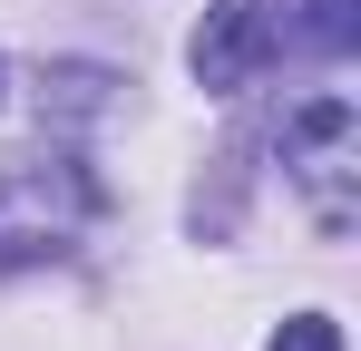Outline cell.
<instances>
[{
	"label": "cell",
	"instance_id": "1",
	"mask_svg": "<svg viewBox=\"0 0 361 351\" xmlns=\"http://www.w3.org/2000/svg\"><path fill=\"white\" fill-rule=\"evenodd\" d=\"M88 225H98V176L78 156H20L0 176V273L59 264Z\"/></svg>",
	"mask_w": 361,
	"mask_h": 351
},
{
	"label": "cell",
	"instance_id": "2",
	"mask_svg": "<svg viewBox=\"0 0 361 351\" xmlns=\"http://www.w3.org/2000/svg\"><path fill=\"white\" fill-rule=\"evenodd\" d=\"M274 58H283V0H215L205 30H195V49H185V68H195V88L235 98Z\"/></svg>",
	"mask_w": 361,
	"mask_h": 351
},
{
	"label": "cell",
	"instance_id": "3",
	"mask_svg": "<svg viewBox=\"0 0 361 351\" xmlns=\"http://www.w3.org/2000/svg\"><path fill=\"white\" fill-rule=\"evenodd\" d=\"M283 166H293V185L312 195L322 234L352 225V98H312V108L283 127Z\"/></svg>",
	"mask_w": 361,
	"mask_h": 351
},
{
	"label": "cell",
	"instance_id": "4",
	"mask_svg": "<svg viewBox=\"0 0 361 351\" xmlns=\"http://www.w3.org/2000/svg\"><path fill=\"white\" fill-rule=\"evenodd\" d=\"M39 88H49V108H59V117H98L118 78H108V68H39Z\"/></svg>",
	"mask_w": 361,
	"mask_h": 351
},
{
	"label": "cell",
	"instance_id": "5",
	"mask_svg": "<svg viewBox=\"0 0 361 351\" xmlns=\"http://www.w3.org/2000/svg\"><path fill=\"white\" fill-rule=\"evenodd\" d=\"M274 351H342V322H332V312H293V322L274 332Z\"/></svg>",
	"mask_w": 361,
	"mask_h": 351
},
{
	"label": "cell",
	"instance_id": "6",
	"mask_svg": "<svg viewBox=\"0 0 361 351\" xmlns=\"http://www.w3.org/2000/svg\"><path fill=\"white\" fill-rule=\"evenodd\" d=\"M302 30H312V49H322V58H342V49H352V0H312Z\"/></svg>",
	"mask_w": 361,
	"mask_h": 351
}]
</instances>
